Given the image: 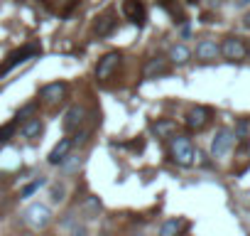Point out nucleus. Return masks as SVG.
I'll return each mask as SVG.
<instances>
[{
    "instance_id": "26",
    "label": "nucleus",
    "mask_w": 250,
    "mask_h": 236,
    "mask_svg": "<svg viewBox=\"0 0 250 236\" xmlns=\"http://www.w3.org/2000/svg\"><path fill=\"white\" fill-rule=\"evenodd\" d=\"M245 5H250V0H235V8H245Z\"/></svg>"
},
{
    "instance_id": "27",
    "label": "nucleus",
    "mask_w": 250,
    "mask_h": 236,
    "mask_svg": "<svg viewBox=\"0 0 250 236\" xmlns=\"http://www.w3.org/2000/svg\"><path fill=\"white\" fill-rule=\"evenodd\" d=\"M243 25H245V27H248V30H250V13H248V15H245V20H243Z\"/></svg>"
},
{
    "instance_id": "28",
    "label": "nucleus",
    "mask_w": 250,
    "mask_h": 236,
    "mask_svg": "<svg viewBox=\"0 0 250 236\" xmlns=\"http://www.w3.org/2000/svg\"><path fill=\"white\" fill-rule=\"evenodd\" d=\"M187 3H199V0H187Z\"/></svg>"
},
{
    "instance_id": "17",
    "label": "nucleus",
    "mask_w": 250,
    "mask_h": 236,
    "mask_svg": "<svg viewBox=\"0 0 250 236\" xmlns=\"http://www.w3.org/2000/svg\"><path fill=\"white\" fill-rule=\"evenodd\" d=\"M189 59H191V49L187 45H174L169 49V62L172 64H187Z\"/></svg>"
},
{
    "instance_id": "23",
    "label": "nucleus",
    "mask_w": 250,
    "mask_h": 236,
    "mask_svg": "<svg viewBox=\"0 0 250 236\" xmlns=\"http://www.w3.org/2000/svg\"><path fill=\"white\" fill-rule=\"evenodd\" d=\"M35 108H37V103H30V106H25L22 111H18V118H15V121H20V118L25 121V118H27L30 113H35Z\"/></svg>"
},
{
    "instance_id": "20",
    "label": "nucleus",
    "mask_w": 250,
    "mask_h": 236,
    "mask_svg": "<svg viewBox=\"0 0 250 236\" xmlns=\"http://www.w3.org/2000/svg\"><path fill=\"white\" fill-rule=\"evenodd\" d=\"M81 209H83L86 214L96 216V214L101 212V199H98V197H86V202L81 204Z\"/></svg>"
},
{
    "instance_id": "18",
    "label": "nucleus",
    "mask_w": 250,
    "mask_h": 236,
    "mask_svg": "<svg viewBox=\"0 0 250 236\" xmlns=\"http://www.w3.org/2000/svg\"><path fill=\"white\" fill-rule=\"evenodd\" d=\"M42 3L52 10V13H59V15H66L74 5H76V0H42Z\"/></svg>"
},
{
    "instance_id": "7",
    "label": "nucleus",
    "mask_w": 250,
    "mask_h": 236,
    "mask_svg": "<svg viewBox=\"0 0 250 236\" xmlns=\"http://www.w3.org/2000/svg\"><path fill=\"white\" fill-rule=\"evenodd\" d=\"M123 15L138 27H143L147 20V10L143 5V0H123Z\"/></svg>"
},
{
    "instance_id": "19",
    "label": "nucleus",
    "mask_w": 250,
    "mask_h": 236,
    "mask_svg": "<svg viewBox=\"0 0 250 236\" xmlns=\"http://www.w3.org/2000/svg\"><path fill=\"white\" fill-rule=\"evenodd\" d=\"M44 131V126H42V121H40V118H30V121H25V126H22V136L25 138H37L40 133Z\"/></svg>"
},
{
    "instance_id": "12",
    "label": "nucleus",
    "mask_w": 250,
    "mask_h": 236,
    "mask_svg": "<svg viewBox=\"0 0 250 236\" xmlns=\"http://www.w3.org/2000/svg\"><path fill=\"white\" fill-rule=\"evenodd\" d=\"M83 118H86V111H83V106H71L69 111H66V116H64V131L66 133H71V131H79V126L83 123Z\"/></svg>"
},
{
    "instance_id": "22",
    "label": "nucleus",
    "mask_w": 250,
    "mask_h": 236,
    "mask_svg": "<svg viewBox=\"0 0 250 236\" xmlns=\"http://www.w3.org/2000/svg\"><path fill=\"white\" fill-rule=\"evenodd\" d=\"M42 185H44V180H42V177H40V180H35V182H30V185L22 189V197H32V194H35V192H37Z\"/></svg>"
},
{
    "instance_id": "3",
    "label": "nucleus",
    "mask_w": 250,
    "mask_h": 236,
    "mask_svg": "<svg viewBox=\"0 0 250 236\" xmlns=\"http://www.w3.org/2000/svg\"><path fill=\"white\" fill-rule=\"evenodd\" d=\"M194 145H191V141L189 138H184V136H177L174 141H172V160L177 163V165H182V167H189V165H194Z\"/></svg>"
},
{
    "instance_id": "11",
    "label": "nucleus",
    "mask_w": 250,
    "mask_h": 236,
    "mask_svg": "<svg viewBox=\"0 0 250 236\" xmlns=\"http://www.w3.org/2000/svg\"><path fill=\"white\" fill-rule=\"evenodd\" d=\"M167 74H169V62L162 59V57L150 59V62L145 64V69H143V76H145V79H157V76H167Z\"/></svg>"
},
{
    "instance_id": "14",
    "label": "nucleus",
    "mask_w": 250,
    "mask_h": 236,
    "mask_svg": "<svg viewBox=\"0 0 250 236\" xmlns=\"http://www.w3.org/2000/svg\"><path fill=\"white\" fill-rule=\"evenodd\" d=\"M150 131L157 136V138H172L177 133V123L169 121V118H157V121H152Z\"/></svg>"
},
{
    "instance_id": "15",
    "label": "nucleus",
    "mask_w": 250,
    "mask_h": 236,
    "mask_svg": "<svg viewBox=\"0 0 250 236\" xmlns=\"http://www.w3.org/2000/svg\"><path fill=\"white\" fill-rule=\"evenodd\" d=\"M113 30H115V18H113V13H103V15L96 18L93 32H96L98 37H108Z\"/></svg>"
},
{
    "instance_id": "21",
    "label": "nucleus",
    "mask_w": 250,
    "mask_h": 236,
    "mask_svg": "<svg viewBox=\"0 0 250 236\" xmlns=\"http://www.w3.org/2000/svg\"><path fill=\"white\" fill-rule=\"evenodd\" d=\"M235 138H240V141H245L248 136H250V121H238V126H235V133H233Z\"/></svg>"
},
{
    "instance_id": "24",
    "label": "nucleus",
    "mask_w": 250,
    "mask_h": 236,
    "mask_svg": "<svg viewBox=\"0 0 250 236\" xmlns=\"http://www.w3.org/2000/svg\"><path fill=\"white\" fill-rule=\"evenodd\" d=\"M71 236H88V229H86L83 224H76V226L71 229Z\"/></svg>"
},
{
    "instance_id": "6",
    "label": "nucleus",
    "mask_w": 250,
    "mask_h": 236,
    "mask_svg": "<svg viewBox=\"0 0 250 236\" xmlns=\"http://www.w3.org/2000/svg\"><path fill=\"white\" fill-rule=\"evenodd\" d=\"M233 143H235V136L228 131V128H221L211 143V155L213 158H226L230 150H233Z\"/></svg>"
},
{
    "instance_id": "13",
    "label": "nucleus",
    "mask_w": 250,
    "mask_h": 236,
    "mask_svg": "<svg viewBox=\"0 0 250 236\" xmlns=\"http://www.w3.org/2000/svg\"><path fill=\"white\" fill-rule=\"evenodd\" d=\"M221 54V45H216V40H201L196 45V57L201 62H213Z\"/></svg>"
},
{
    "instance_id": "4",
    "label": "nucleus",
    "mask_w": 250,
    "mask_h": 236,
    "mask_svg": "<svg viewBox=\"0 0 250 236\" xmlns=\"http://www.w3.org/2000/svg\"><path fill=\"white\" fill-rule=\"evenodd\" d=\"M211 116H213L211 108H206V106H194V108L184 116V123H187L189 131H204V128L211 123Z\"/></svg>"
},
{
    "instance_id": "10",
    "label": "nucleus",
    "mask_w": 250,
    "mask_h": 236,
    "mask_svg": "<svg viewBox=\"0 0 250 236\" xmlns=\"http://www.w3.org/2000/svg\"><path fill=\"white\" fill-rule=\"evenodd\" d=\"M71 148H74V141L71 138H62L54 148H52V153H49V165H64L66 163V158H69V153H71Z\"/></svg>"
},
{
    "instance_id": "8",
    "label": "nucleus",
    "mask_w": 250,
    "mask_h": 236,
    "mask_svg": "<svg viewBox=\"0 0 250 236\" xmlns=\"http://www.w3.org/2000/svg\"><path fill=\"white\" fill-rule=\"evenodd\" d=\"M221 54H223L228 62H240V59H245L248 47H245L238 37H226L223 45H221Z\"/></svg>"
},
{
    "instance_id": "25",
    "label": "nucleus",
    "mask_w": 250,
    "mask_h": 236,
    "mask_svg": "<svg viewBox=\"0 0 250 236\" xmlns=\"http://www.w3.org/2000/svg\"><path fill=\"white\" fill-rule=\"evenodd\" d=\"M52 199L54 202H62L64 199V187H52Z\"/></svg>"
},
{
    "instance_id": "9",
    "label": "nucleus",
    "mask_w": 250,
    "mask_h": 236,
    "mask_svg": "<svg viewBox=\"0 0 250 236\" xmlns=\"http://www.w3.org/2000/svg\"><path fill=\"white\" fill-rule=\"evenodd\" d=\"M64 94H66V81H52V84H44L40 89V98L44 103H57L64 98Z\"/></svg>"
},
{
    "instance_id": "5",
    "label": "nucleus",
    "mask_w": 250,
    "mask_h": 236,
    "mask_svg": "<svg viewBox=\"0 0 250 236\" xmlns=\"http://www.w3.org/2000/svg\"><path fill=\"white\" fill-rule=\"evenodd\" d=\"M120 59H123L120 52H108V54H103V57L98 59V64H96V79H98V81H108V79L113 76V71L120 67Z\"/></svg>"
},
{
    "instance_id": "16",
    "label": "nucleus",
    "mask_w": 250,
    "mask_h": 236,
    "mask_svg": "<svg viewBox=\"0 0 250 236\" xmlns=\"http://www.w3.org/2000/svg\"><path fill=\"white\" fill-rule=\"evenodd\" d=\"M184 229H189V221L187 219H167L160 226V236H182Z\"/></svg>"
},
{
    "instance_id": "1",
    "label": "nucleus",
    "mask_w": 250,
    "mask_h": 236,
    "mask_svg": "<svg viewBox=\"0 0 250 236\" xmlns=\"http://www.w3.org/2000/svg\"><path fill=\"white\" fill-rule=\"evenodd\" d=\"M37 54H42V47H40V42H27V45H22L20 49L10 52V54L5 57V62L0 64V76L10 74V71H13L18 64H22V62H27V59L37 57Z\"/></svg>"
},
{
    "instance_id": "2",
    "label": "nucleus",
    "mask_w": 250,
    "mask_h": 236,
    "mask_svg": "<svg viewBox=\"0 0 250 236\" xmlns=\"http://www.w3.org/2000/svg\"><path fill=\"white\" fill-rule=\"evenodd\" d=\"M22 221H25L30 229L42 231V229H47V226L52 224V212H49V207H44V204L37 202V204H30V207L25 209Z\"/></svg>"
}]
</instances>
